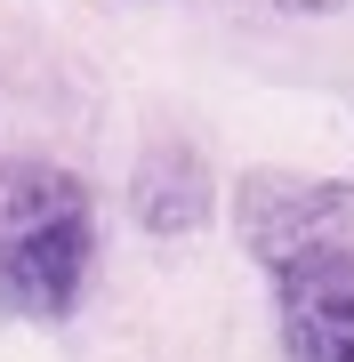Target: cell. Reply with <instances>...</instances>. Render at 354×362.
<instances>
[{"label":"cell","mask_w":354,"mask_h":362,"mask_svg":"<svg viewBox=\"0 0 354 362\" xmlns=\"http://www.w3.org/2000/svg\"><path fill=\"white\" fill-rule=\"evenodd\" d=\"M97 274V202L65 161H0V306L65 322Z\"/></svg>","instance_id":"obj_1"},{"label":"cell","mask_w":354,"mask_h":362,"mask_svg":"<svg viewBox=\"0 0 354 362\" xmlns=\"http://www.w3.org/2000/svg\"><path fill=\"white\" fill-rule=\"evenodd\" d=\"M234 218H242V242L249 258L274 274L282 258L298 250H322L354 226V185L338 177H298V169H249L242 194H234Z\"/></svg>","instance_id":"obj_2"},{"label":"cell","mask_w":354,"mask_h":362,"mask_svg":"<svg viewBox=\"0 0 354 362\" xmlns=\"http://www.w3.org/2000/svg\"><path fill=\"white\" fill-rule=\"evenodd\" d=\"M282 362H354V250L322 242L274 266Z\"/></svg>","instance_id":"obj_3"},{"label":"cell","mask_w":354,"mask_h":362,"mask_svg":"<svg viewBox=\"0 0 354 362\" xmlns=\"http://www.w3.org/2000/svg\"><path fill=\"white\" fill-rule=\"evenodd\" d=\"M129 209L145 233H201L210 226V169H201L194 145H153L137 161V185H129Z\"/></svg>","instance_id":"obj_4"},{"label":"cell","mask_w":354,"mask_h":362,"mask_svg":"<svg viewBox=\"0 0 354 362\" xmlns=\"http://www.w3.org/2000/svg\"><path fill=\"white\" fill-rule=\"evenodd\" d=\"M266 8H282V16H346L354 0H266Z\"/></svg>","instance_id":"obj_5"}]
</instances>
